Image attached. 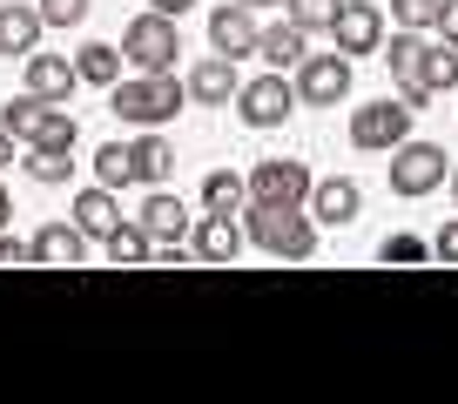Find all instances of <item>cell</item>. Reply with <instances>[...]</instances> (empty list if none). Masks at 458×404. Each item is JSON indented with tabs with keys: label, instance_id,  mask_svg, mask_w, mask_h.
Listing matches in <instances>:
<instances>
[{
	"label": "cell",
	"instance_id": "cell-1",
	"mask_svg": "<svg viewBox=\"0 0 458 404\" xmlns=\"http://www.w3.org/2000/svg\"><path fill=\"white\" fill-rule=\"evenodd\" d=\"M182 101H189V81H175V74H129V81L108 88V108L129 129H162V122L182 115Z\"/></svg>",
	"mask_w": 458,
	"mask_h": 404
},
{
	"label": "cell",
	"instance_id": "cell-4",
	"mask_svg": "<svg viewBox=\"0 0 458 404\" xmlns=\"http://www.w3.org/2000/svg\"><path fill=\"white\" fill-rule=\"evenodd\" d=\"M175 55H182V28L169 14H156V7L122 28V61L135 74H175Z\"/></svg>",
	"mask_w": 458,
	"mask_h": 404
},
{
	"label": "cell",
	"instance_id": "cell-15",
	"mask_svg": "<svg viewBox=\"0 0 458 404\" xmlns=\"http://www.w3.org/2000/svg\"><path fill=\"white\" fill-rule=\"evenodd\" d=\"M364 209V189L351 182V175H330V182H310V216L330 223V230H344V223H358Z\"/></svg>",
	"mask_w": 458,
	"mask_h": 404
},
{
	"label": "cell",
	"instance_id": "cell-27",
	"mask_svg": "<svg viewBox=\"0 0 458 404\" xmlns=\"http://www.w3.org/2000/svg\"><path fill=\"white\" fill-rule=\"evenodd\" d=\"M95 182H101V189H129V182H135V162H129V148H122V142L95 148Z\"/></svg>",
	"mask_w": 458,
	"mask_h": 404
},
{
	"label": "cell",
	"instance_id": "cell-31",
	"mask_svg": "<svg viewBox=\"0 0 458 404\" xmlns=\"http://www.w3.org/2000/svg\"><path fill=\"white\" fill-rule=\"evenodd\" d=\"M88 7H95V0H41V21L47 28H81Z\"/></svg>",
	"mask_w": 458,
	"mask_h": 404
},
{
	"label": "cell",
	"instance_id": "cell-11",
	"mask_svg": "<svg viewBox=\"0 0 458 404\" xmlns=\"http://www.w3.org/2000/svg\"><path fill=\"white\" fill-rule=\"evenodd\" d=\"M330 41H337L344 55H377V41H385V14H377L371 0H344L337 21H330Z\"/></svg>",
	"mask_w": 458,
	"mask_h": 404
},
{
	"label": "cell",
	"instance_id": "cell-28",
	"mask_svg": "<svg viewBox=\"0 0 458 404\" xmlns=\"http://www.w3.org/2000/svg\"><path fill=\"white\" fill-rule=\"evenodd\" d=\"M68 169H74V148H28V175H34L41 189L68 182Z\"/></svg>",
	"mask_w": 458,
	"mask_h": 404
},
{
	"label": "cell",
	"instance_id": "cell-35",
	"mask_svg": "<svg viewBox=\"0 0 458 404\" xmlns=\"http://www.w3.org/2000/svg\"><path fill=\"white\" fill-rule=\"evenodd\" d=\"M21 257H28V243H21V236H7V230H0V263H21Z\"/></svg>",
	"mask_w": 458,
	"mask_h": 404
},
{
	"label": "cell",
	"instance_id": "cell-30",
	"mask_svg": "<svg viewBox=\"0 0 458 404\" xmlns=\"http://www.w3.org/2000/svg\"><path fill=\"white\" fill-rule=\"evenodd\" d=\"M391 14H398V28H438L445 0H391Z\"/></svg>",
	"mask_w": 458,
	"mask_h": 404
},
{
	"label": "cell",
	"instance_id": "cell-34",
	"mask_svg": "<svg viewBox=\"0 0 458 404\" xmlns=\"http://www.w3.org/2000/svg\"><path fill=\"white\" fill-rule=\"evenodd\" d=\"M438 41L458 47V0H445V14H438Z\"/></svg>",
	"mask_w": 458,
	"mask_h": 404
},
{
	"label": "cell",
	"instance_id": "cell-20",
	"mask_svg": "<svg viewBox=\"0 0 458 404\" xmlns=\"http://www.w3.org/2000/svg\"><path fill=\"white\" fill-rule=\"evenodd\" d=\"M129 162H135V182H148V189H162L175 175V148L162 142V129H142L129 142Z\"/></svg>",
	"mask_w": 458,
	"mask_h": 404
},
{
	"label": "cell",
	"instance_id": "cell-16",
	"mask_svg": "<svg viewBox=\"0 0 458 404\" xmlns=\"http://www.w3.org/2000/svg\"><path fill=\"white\" fill-rule=\"evenodd\" d=\"M41 34H47L41 7H28V0H0V55H21V61H28L34 47H41Z\"/></svg>",
	"mask_w": 458,
	"mask_h": 404
},
{
	"label": "cell",
	"instance_id": "cell-24",
	"mask_svg": "<svg viewBox=\"0 0 458 404\" xmlns=\"http://www.w3.org/2000/svg\"><path fill=\"white\" fill-rule=\"evenodd\" d=\"M243 202H250V182H243V175H229V169H209V175H202V209L236 216Z\"/></svg>",
	"mask_w": 458,
	"mask_h": 404
},
{
	"label": "cell",
	"instance_id": "cell-18",
	"mask_svg": "<svg viewBox=\"0 0 458 404\" xmlns=\"http://www.w3.org/2000/svg\"><path fill=\"white\" fill-rule=\"evenodd\" d=\"M74 88H81V74H74V61H68V55H41V47L28 55V95H41V101H68Z\"/></svg>",
	"mask_w": 458,
	"mask_h": 404
},
{
	"label": "cell",
	"instance_id": "cell-10",
	"mask_svg": "<svg viewBox=\"0 0 458 404\" xmlns=\"http://www.w3.org/2000/svg\"><path fill=\"white\" fill-rule=\"evenodd\" d=\"M257 7L250 0H229V7H216L209 14V47L216 55H229V61H243V55H257Z\"/></svg>",
	"mask_w": 458,
	"mask_h": 404
},
{
	"label": "cell",
	"instance_id": "cell-5",
	"mask_svg": "<svg viewBox=\"0 0 458 404\" xmlns=\"http://www.w3.org/2000/svg\"><path fill=\"white\" fill-rule=\"evenodd\" d=\"M445 148L438 142H411L404 135L398 148H391V196H404V202H418V196H431V189L445 182Z\"/></svg>",
	"mask_w": 458,
	"mask_h": 404
},
{
	"label": "cell",
	"instance_id": "cell-2",
	"mask_svg": "<svg viewBox=\"0 0 458 404\" xmlns=\"http://www.w3.org/2000/svg\"><path fill=\"white\" fill-rule=\"evenodd\" d=\"M0 129L14 135V142H28V148H74V142H81L68 101H41V95L7 101V108H0Z\"/></svg>",
	"mask_w": 458,
	"mask_h": 404
},
{
	"label": "cell",
	"instance_id": "cell-7",
	"mask_svg": "<svg viewBox=\"0 0 458 404\" xmlns=\"http://www.w3.org/2000/svg\"><path fill=\"white\" fill-rule=\"evenodd\" d=\"M344 95H351V55H344V47L297 61V101L303 108H337Z\"/></svg>",
	"mask_w": 458,
	"mask_h": 404
},
{
	"label": "cell",
	"instance_id": "cell-36",
	"mask_svg": "<svg viewBox=\"0 0 458 404\" xmlns=\"http://www.w3.org/2000/svg\"><path fill=\"white\" fill-rule=\"evenodd\" d=\"M148 7H156V14H169V21H182L189 7H196V0H148Z\"/></svg>",
	"mask_w": 458,
	"mask_h": 404
},
{
	"label": "cell",
	"instance_id": "cell-32",
	"mask_svg": "<svg viewBox=\"0 0 458 404\" xmlns=\"http://www.w3.org/2000/svg\"><path fill=\"white\" fill-rule=\"evenodd\" d=\"M377 257H385V263H418V257H425V243H418V236H385Z\"/></svg>",
	"mask_w": 458,
	"mask_h": 404
},
{
	"label": "cell",
	"instance_id": "cell-6",
	"mask_svg": "<svg viewBox=\"0 0 458 404\" xmlns=\"http://www.w3.org/2000/svg\"><path fill=\"white\" fill-rule=\"evenodd\" d=\"M290 108H297V81H284V68L257 74V81L236 88V115H243V129H284Z\"/></svg>",
	"mask_w": 458,
	"mask_h": 404
},
{
	"label": "cell",
	"instance_id": "cell-38",
	"mask_svg": "<svg viewBox=\"0 0 458 404\" xmlns=\"http://www.w3.org/2000/svg\"><path fill=\"white\" fill-rule=\"evenodd\" d=\"M7 162H14V135L0 129V169H7Z\"/></svg>",
	"mask_w": 458,
	"mask_h": 404
},
{
	"label": "cell",
	"instance_id": "cell-40",
	"mask_svg": "<svg viewBox=\"0 0 458 404\" xmlns=\"http://www.w3.org/2000/svg\"><path fill=\"white\" fill-rule=\"evenodd\" d=\"M452 196H458V169H452Z\"/></svg>",
	"mask_w": 458,
	"mask_h": 404
},
{
	"label": "cell",
	"instance_id": "cell-21",
	"mask_svg": "<svg viewBox=\"0 0 458 404\" xmlns=\"http://www.w3.org/2000/svg\"><path fill=\"white\" fill-rule=\"evenodd\" d=\"M74 223H81L88 230V243H108L114 236V223H122V202H114V189H81V196H74Z\"/></svg>",
	"mask_w": 458,
	"mask_h": 404
},
{
	"label": "cell",
	"instance_id": "cell-12",
	"mask_svg": "<svg viewBox=\"0 0 458 404\" xmlns=\"http://www.w3.org/2000/svg\"><path fill=\"white\" fill-rule=\"evenodd\" d=\"M425 28H404V34H391V81H398L404 88V101H411V108H418V101H431V88H425Z\"/></svg>",
	"mask_w": 458,
	"mask_h": 404
},
{
	"label": "cell",
	"instance_id": "cell-14",
	"mask_svg": "<svg viewBox=\"0 0 458 404\" xmlns=\"http://www.w3.org/2000/svg\"><path fill=\"white\" fill-rule=\"evenodd\" d=\"M189 249H196V263H236L243 257V230H236V216H223V209H202Z\"/></svg>",
	"mask_w": 458,
	"mask_h": 404
},
{
	"label": "cell",
	"instance_id": "cell-29",
	"mask_svg": "<svg viewBox=\"0 0 458 404\" xmlns=\"http://www.w3.org/2000/svg\"><path fill=\"white\" fill-rule=\"evenodd\" d=\"M337 7H344V0H290V21H297L303 34H330Z\"/></svg>",
	"mask_w": 458,
	"mask_h": 404
},
{
	"label": "cell",
	"instance_id": "cell-23",
	"mask_svg": "<svg viewBox=\"0 0 458 404\" xmlns=\"http://www.w3.org/2000/svg\"><path fill=\"white\" fill-rule=\"evenodd\" d=\"M74 74H81L88 88H114V81H122V47H108V41H88L81 55H74Z\"/></svg>",
	"mask_w": 458,
	"mask_h": 404
},
{
	"label": "cell",
	"instance_id": "cell-22",
	"mask_svg": "<svg viewBox=\"0 0 458 404\" xmlns=\"http://www.w3.org/2000/svg\"><path fill=\"white\" fill-rule=\"evenodd\" d=\"M303 41H310V34H303L297 21L284 14L276 28H263V34H257V55L270 61V68H297V61H303Z\"/></svg>",
	"mask_w": 458,
	"mask_h": 404
},
{
	"label": "cell",
	"instance_id": "cell-3",
	"mask_svg": "<svg viewBox=\"0 0 458 404\" xmlns=\"http://www.w3.org/2000/svg\"><path fill=\"white\" fill-rule=\"evenodd\" d=\"M250 243L263 249V257H284V263H303L317 249V223L303 216V209H276V202H250Z\"/></svg>",
	"mask_w": 458,
	"mask_h": 404
},
{
	"label": "cell",
	"instance_id": "cell-39",
	"mask_svg": "<svg viewBox=\"0 0 458 404\" xmlns=\"http://www.w3.org/2000/svg\"><path fill=\"white\" fill-rule=\"evenodd\" d=\"M250 7H290V0H250Z\"/></svg>",
	"mask_w": 458,
	"mask_h": 404
},
{
	"label": "cell",
	"instance_id": "cell-25",
	"mask_svg": "<svg viewBox=\"0 0 458 404\" xmlns=\"http://www.w3.org/2000/svg\"><path fill=\"white\" fill-rule=\"evenodd\" d=\"M108 257L114 263H148V257H156V236H148L142 223L122 216V223H114V236H108Z\"/></svg>",
	"mask_w": 458,
	"mask_h": 404
},
{
	"label": "cell",
	"instance_id": "cell-33",
	"mask_svg": "<svg viewBox=\"0 0 458 404\" xmlns=\"http://www.w3.org/2000/svg\"><path fill=\"white\" fill-rule=\"evenodd\" d=\"M431 257H438V263H458V223H445V230L431 236Z\"/></svg>",
	"mask_w": 458,
	"mask_h": 404
},
{
	"label": "cell",
	"instance_id": "cell-8",
	"mask_svg": "<svg viewBox=\"0 0 458 404\" xmlns=\"http://www.w3.org/2000/svg\"><path fill=\"white\" fill-rule=\"evenodd\" d=\"M250 202L303 209V202H310V169H303V162H290V156H276V162H257V169H250Z\"/></svg>",
	"mask_w": 458,
	"mask_h": 404
},
{
	"label": "cell",
	"instance_id": "cell-17",
	"mask_svg": "<svg viewBox=\"0 0 458 404\" xmlns=\"http://www.w3.org/2000/svg\"><path fill=\"white\" fill-rule=\"evenodd\" d=\"M88 257V230L81 223H41L34 230V243H28V263H81Z\"/></svg>",
	"mask_w": 458,
	"mask_h": 404
},
{
	"label": "cell",
	"instance_id": "cell-13",
	"mask_svg": "<svg viewBox=\"0 0 458 404\" xmlns=\"http://www.w3.org/2000/svg\"><path fill=\"white\" fill-rule=\"evenodd\" d=\"M236 88H243V74H236L229 55H202L196 68H189V101H202V108H229Z\"/></svg>",
	"mask_w": 458,
	"mask_h": 404
},
{
	"label": "cell",
	"instance_id": "cell-19",
	"mask_svg": "<svg viewBox=\"0 0 458 404\" xmlns=\"http://www.w3.org/2000/svg\"><path fill=\"white\" fill-rule=\"evenodd\" d=\"M142 223L156 243H189V209H182V196H169V189H148V202H142Z\"/></svg>",
	"mask_w": 458,
	"mask_h": 404
},
{
	"label": "cell",
	"instance_id": "cell-26",
	"mask_svg": "<svg viewBox=\"0 0 458 404\" xmlns=\"http://www.w3.org/2000/svg\"><path fill=\"white\" fill-rule=\"evenodd\" d=\"M425 88H431V95L458 88V47H452V41H431V47H425Z\"/></svg>",
	"mask_w": 458,
	"mask_h": 404
},
{
	"label": "cell",
	"instance_id": "cell-9",
	"mask_svg": "<svg viewBox=\"0 0 458 404\" xmlns=\"http://www.w3.org/2000/svg\"><path fill=\"white\" fill-rule=\"evenodd\" d=\"M411 135V101H364L358 115H351V142L358 148H398Z\"/></svg>",
	"mask_w": 458,
	"mask_h": 404
},
{
	"label": "cell",
	"instance_id": "cell-37",
	"mask_svg": "<svg viewBox=\"0 0 458 404\" xmlns=\"http://www.w3.org/2000/svg\"><path fill=\"white\" fill-rule=\"evenodd\" d=\"M7 223H14V196H7V189H0V230H7Z\"/></svg>",
	"mask_w": 458,
	"mask_h": 404
}]
</instances>
